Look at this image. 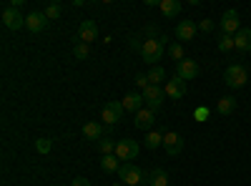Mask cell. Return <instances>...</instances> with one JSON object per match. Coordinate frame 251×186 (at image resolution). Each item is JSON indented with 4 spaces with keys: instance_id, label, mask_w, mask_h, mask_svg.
<instances>
[{
    "instance_id": "cell-1",
    "label": "cell",
    "mask_w": 251,
    "mask_h": 186,
    "mask_svg": "<svg viewBox=\"0 0 251 186\" xmlns=\"http://www.w3.org/2000/svg\"><path fill=\"white\" fill-rule=\"evenodd\" d=\"M163 43H166V38H149V40H143V46H141V58H143V63H149V66H156V60H161L163 55Z\"/></svg>"
},
{
    "instance_id": "cell-2",
    "label": "cell",
    "mask_w": 251,
    "mask_h": 186,
    "mask_svg": "<svg viewBox=\"0 0 251 186\" xmlns=\"http://www.w3.org/2000/svg\"><path fill=\"white\" fill-rule=\"evenodd\" d=\"M224 80H226V86H228V88H244V86H246V80H249V73H246L244 66L234 63V66H228V68H226Z\"/></svg>"
},
{
    "instance_id": "cell-3",
    "label": "cell",
    "mask_w": 251,
    "mask_h": 186,
    "mask_svg": "<svg viewBox=\"0 0 251 186\" xmlns=\"http://www.w3.org/2000/svg\"><path fill=\"white\" fill-rule=\"evenodd\" d=\"M138 151H141V146H138L133 138H121V141L116 143V156H118V161L131 163V161L138 156Z\"/></svg>"
},
{
    "instance_id": "cell-4",
    "label": "cell",
    "mask_w": 251,
    "mask_h": 186,
    "mask_svg": "<svg viewBox=\"0 0 251 186\" xmlns=\"http://www.w3.org/2000/svg\"><path fill=\"white\" fill-rule=\"evenodd\" d=\"M123 103L121 101H111V103H106L103 106V111H100V121L106 123V126H116V123L121 121V116H123Z\"/></svg>"
},
{
    "instance_id": "cell-5",
    "label": "cell",
    "mask_w": 251,
    "mask_h": 186,
    "mask_svg": "<svg viewBox=\"0 0 251 186\" xmlns=\"http://www.w3.org/2000/svg\"><path fill=\"white\" fill-rule=\"evenodd\" d=\"M118 179L126 184V186H138L143 174L141 169L136 166V163H121V169H118Z\"/></svg>"
},
{
    "instance_id": "cell-6",
    "label": "cell",
    "mask_w": 251,
    "mask_h": 186,
    "mask_svg": "<svg viewBox=\"0 0 251 186\" xmlns=\"http://www.w3.org/2000/svg\"><path fill=\"white\" fill-rule=\"evenodd\" d=\"M141 96H143V103H146V106H149L151 111H158L161 103H163L166 91H163L161 86H149L146 91H141Z\"/></svg>"
},
{
    "instance_id": "cell-7",
    "label": "cell",
    "mask_w": 251,
    "mask_h": 186,
    "mask_svg": "<svg viewBox=\"0 0 251 186\" xmlns=\"http://www.w3.org/2000/svg\"><path fill=\"white\" fill-rule=\"evenodd\" d=\"M3 26L8 28V30H20V28H25V18L18 13V8H5L3 10Z\"/></svg>"
},
{
    "instance_id": "cell-8",
    "label": "cell",
    "mask_w": 251,
    "mask_h": 186,
    "mask_svg": "<svg viewBox=\"0 0 251 186\" xmlns=\"http://www.w3.org/2000/svg\"><path fill=\"white\" fill-rule=\"evenodd\" d=\"M196 76H199V66H196V60L183 58L181 63H176V78H181V80H194Z\"/></svg>"
},
{
    "instance_id": "cell-9",
    "label": "cell",
    "mask_w": 251,
    "mask_h": 186,
    "mask_svg": "<svg viewBox=\"0 0 251 186\" xmlns=\"http://www.w3.org/2000/svg\"><path fill=\"white\" fill-rule=\"evenodd\" d=\"M48 23H50V20L46 18V13H38V10H33V13L25 18V28H28L30 33H40V30H46V28H48Z\"/></svg>"
},
{
    "instance_id": "cell-10",
    "label": "cell",
    "mask_w": 251,
    "mask_h": 186,
    "mask_svg": "<svg viewBox=\"0 0 251 186\" xmlns=\"http://www.w3.org/2000/svg\"><path fill=\"white\" fill-rule=\"evenodd\" d=\"M221 33H226V35L239 33V13L236 10H226L221 15Z\"/></svg>"
},
{
    "instance_id": "cell-11",
    "label": "cell",
    "mask_w": 251,
    "mask_h": 186,
    "mask_svg": "<svg viewBox=\"0 0 251 186\" xmlns=\"http://www.w3.org/2000/svg\"><path fill=\"white\" fill-rule=\"evenodd\" d=\"M163 149H166V154H169V156H176V154H181V149H183V138H181L176 131L163 133Z\"/></svg>"
},
{
    "instance_id": "cell-12",
    "label": "cell",
    "mask_w": 251,
    "mask_h": 186,
    "mask_svg": "<svg viewBox=\"0 0 251 186\" xmlns=\"http://www.w3.org/2000/svg\"><path fill=\"white\" fill-rule=\"evenodd\" d=\"M133 118H136V129H141V131H151V126L156 123V111H151V108H141Z\"/></svg>"
},
{
    "instance_id": "cell-13",
    "label": "cell",
    "mask_w": 251,
    "mask_h": 186,
    "mask_svg": "<svg viewBox=\"0 0 251 186\" xmlns=\"http://www.w3.org/2000/svg\"><path fill=\"white\" fill-rule=\"evenodd\" d=\"M98 35V26L93 23V20H83V23L78 26V38H80V43H93Z\"/></svg>"
},
{
    "instance_id": "cell-14",
    "label": "cell",
    "mask_w": 251,
    "mask_h": 186,
    "mask_svg": "<svg viewBox=\"0 0 251 186\" xmlns=\"http://www.w3.org/2000/svg\"><path fill=\"white\" fill-rule=\"evenodd\" d=\"M163 91H166V96H169V98L178 101V98H183V96H186V80H181V78H176V76H174V80H169Z\"/></svg>"
},
{
    "instance_id": "cell-15",
    "label": "cell",
    "mask_w": 251,
    "mask_h": 186,
    "mask_svg": "<svg viewBox=\"0 0 251 186\" xmlns=\"http://www.w3.org/2000/svg\"><path fill=\"white\" fill-rule=\"evenodd\" d=\"M176 38L178 40H194L196 38V23L194 20H181L176 26Z\"/></svg>"
},
{
    "instance_id": "cell-16",
    "label": "cell",
    "mask_w": 251,
    "mask_h": 186,
    "mask_svg": "<svg viewBox=\"0 0 251 186\" xmlns=\"http://www.w3.org/2000/svg\"><path fill=\"white\" fill-rule=\"evenodd\" d=\"M121 103H123V108H126V111H131V113L136 116V113L143 108V96H141V93H128Z\"/></svg>"
},
{
    "instance_id": "cell-17",
    "label": "cell",
    "mask_w": 251,
    "mask_h": 186,
    "mask_svg": "<svg viewBox=\"0 0 251 186\" xmlns=\"http://www.w3.org/2000/svg\"><path fill=\"white\" fill-rule=\"evenodd\" d=\"M234 40H236V51L249 53V51H251V28H241V30L234 35Z\"/></svg>"
},
{
    "instance_id": "cell-18",
    "label": "cell",
    "mask_w": 251,
    "mask_h": 186,
    "mask_svg": "<svg viewBox=\"0 0 251 186\" xmlns=\"http://www.w3.org/2000/svg\"><path fill=\"white\" fill-rule=\"evenodd\" d=\"M216 111H219L221 116H231V113L236 111V98H234V96L219 98V101H216Z\"/></svg>"
},
{
    "instance_id": "cell-19",
    "label": "cell",
    "mask_w": 251,
    "mask_h": 186,
    "mask_svg": "<svg viewBox=\"0 0 251 186\" xmlns=\"http://www.w3.org/2000/svg\"><path fill=\"white\" fill-rule=\"evenodd\" d=\"M158 8H161V13L166 18H176L181 13V3H178V0H161Z\"/></svg>"
},
{
    "instance_id": "cell-20",
    "label": "cell",
    "mask_w": 251,
    "mask_h": 186,
    "mask_svg": "<svg viewBox=\"0 0 251 186\" xmlns=\"http://www.w3.org/2000/svg\"><path fill=\"white\" fill-rule=\"evenodd\" d=\"M83 136L91 138V141H98V138L103 136V126H100V123H96V121H91V123H86V126H83Z\"/></svg>"
},
{
    "instance_id": "cell-21",
    "label": "cell",
    "mask_w": 251,
    "mask_h": 186,
    "mask_svg": "<svg viewBox=\"0 0 251 186\" xmlns=\"http://www.w3.org/2000/svg\"><path fill=\"white\" fill-rule=\"evenodd\" d=\"M149 184L151 186H169V174H166L163 169H153L149 174Z\"/></svg>"
},
{
    "instance_id": "cell-22",
    "label": "cell",
    "mask_w": 251,
    "mask_h": 186,
    "mask_svg": "<svg viewBox=\"0 0 251 186\" xmlns=\"http://www.w3.org/2000/svg\"><path fill=\"white\" fill-rule=\"evenodd\" d=\"M216 46H219V51H221V53H228L231 48H236V40H234V35L221 33V35H219V40H216Z\"/></svg>"
},
{
    "instance_id": "cell-23",
    "label": "cell",
    "mask_w": 251,
    "mask_h": 186,
    "mask_svg": "<svg viewBox=\"0 0 251 186\" xmlns=\"http://www.w3.org/2000/svg\"><path fill=\"white\" fill-rule=\"evenodd\" d=\"M116 159H118L116 154L103 156V159H100V169H103V171H111V174H113V171H118V169H121V163H118Z\"/></svg>"
},
{
    "instance_id": "cell-24",
    "label": "cell",
    "mask_w": 251,
    "mask_h": 186,
    "mask_svg": "<svg viewBox=\"0 0 251 186\" xmlns=\"http://www.w3.org/2000/svg\"><path fill=\"white\" fill-rule=\"evenodd\" d=\"M146 76H149V83H151V86H158L161 80L166 78V71H163L161 66H153V68H151L149 73H146Z\"/></svg>"
},
{
    "instance_id": "cell-25",
    "label": "cell",
    "mask_w": 251,
    "mask_h": 186,
    "mask_svg": "<svg viewBox=\"0 0 251 186\" xmlns=\"http://www.w3.org/2000/svg\"><path fill=\"white\" fill-rule=\"evenodd\" d=\"M116 143H118V141H111V138H100V141H98V151H100L103 156L116 154Z\"/></svg>"
},
{
    "instance_id": "cell-26",
    "label": "cell",
    "mask_w": 251,
    "mask_h": 186,
    "mask_svg": "<svg viewBox=\"0 0 251 186\" xmlns=\"http://www.w3.org/2000/svg\"><path fill=\"white\" fill-rule=\"evenodd\" d=\"M158 146H163V133H149V136H146V149H158Z\"/></svg>"
},
{
    "instance_id": "cell-27",
    "label": "cell",
    "mask_w": 251,
    "mask_h": 186,
    "mask_svg": "<svg viewBox=\"0 0 251 186\" xmlns=\"http://www.w3.org/2000/svg\"><path fill=\"white\" fill-rule=\"evenodd\" d=\"M88 53H91V51H88V43H78V46L73 48V55H75L78 60H86Z\"/></svg>"
},
{
    "instance_id": "cell-28",
    "label": "cell",
    "mask_w": 251,
    "mask_h": 186,
    "mask_svg": "<svg viewBox=\"0 0 251 186\" xmlns=\"http://www.w3.org/2000/svg\"><path fill=\"white\" fill-rule=\"evenodd\" d=\"M43 13H46V18H48V20H58V18H60V5H58V3H50Z\"/></svg>"
},
{
    "instance_id": "cell-29",
    "label": "cell",
    "mask_w": 251,
    "mask_h": 186,
    "mask_svg": "<svg viewBox=\"0 0 251 186\" xmlns=\"http://www.w3.org/2000/svg\"><path fill=\"white\" fill-rule=\"evenodd\" d=\"M35 149H38V154H48L50 151V138H38Z\"/></svg>"
},
{
    "instance_id": "cell-30",
    "label": "cell",
    "mask_w": 251,
    "mask_h": 186,
    "mask_svg": "<svg viewBox=\"0 0 251 186\" xmlns=\"http://www.w3.org/2000/svg\"><path fill=\"white\" fill-rule=\"evenodd\" d=\"M169 53H171V58H174V60H178V63L183 60V48H181L178 43H174V46L169 48Z\"/></svg>"
},
{
    "instance_id": "cell-31",
    "label": "cell",
    "mask_w": 251,
    "mask_h": 186,
    "mask_svg": "<svg viewBox=\"0 0 251 186\" xmlns=\"http://www.w3.org/2000/svg\"><path fill=\"white\" fill-rule=\"evenodd\" d=\"M199 30H203V33H211V30H214V20H211V18H203L201 23H199Z\"/></svg>"
},
{
    "instance_id": "cell-32",
    "label": "cell",
    "mask_w": 251,
    "mask_h": 186,
    "mask_svg": "<svg viewBox=\"0 0 251 186\" xmlns=\"http://www.w3.org/2000/svg\"><path fill=\"white\" fill-rule=\"evenodd\" d=\"M136 86L146 91V88H149V86H151V83H149V76H143V73H138V76H136Z\"/></svg>"
},
{
    "instance_id": "cell-33",
    "label": "cell",
    "mask_w": 251,
    "mask_h": 186,
    "mask_svg": "<svg viewBox=\"0 0 251 186\" xmlns=\"http://www.w3.org/2000/svg\"><path fill=\"white\" fill-rule=\"evenodd\" d=\"M208 113H211V111H208V108H203V106H201V108H196L194 118H196V121H206V118H208Z\"/></svg>"
},
{
    "instance_id": "cell-34",
    "label": "cell",
    "mask_w": 251,
    "mask_h": 186,
    "mask_svg": "<svg viewBox=\"0 0 251 186\" xmlns=\"http://www.w3.org/2000/svg\"><path fill=\"white\" fill-rule=\"evenodd\" d=\"M71 186H91V181H88L86 176H75V179L71 181Z\"/></svg>"
}]
</instances>
